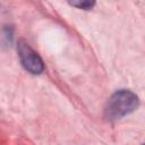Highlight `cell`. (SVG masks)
<instances>
[{
  "instance_id": "7a4b0ae2",
  "label": "cell",
  "mask_w": 145,
  "mask_h": 145,
  "mask_svg": "<svg viewBox=\"0 0 145 145\" xmlns=\"http://www.w3.org/2000/svg\"><path fill=\"white\" fill-rule=\"evenodd\" d=\"M17 53L24 69L33 75H40L44 70V65L41 57L25 41L20 40L17 43Z\"/></svg>"
},
{
  "instance_id": "6da1fadb",
  "label": "cell",
  "mask_w": 145,
  "mask_h": 145,
  "mask_svg": "<svg viewBox=\"0 0 145 145\" xmlns=\"http://www.w3.org/2000/svg\"><path fill=\"white\" fill-rule=\"evenodd\" d=\"M139 105L138 96L129 89H118L108 100L104 106V116L114 121L134 112Z\"/></svg>"
},
{
  "instance_id": "3957f363",
  "label": "cell",
  "mask_w": 145,
  "mask_h": 145,
  "mask_svg": "<svg viewBox=\"0 0 145 145\" xmlns=\"http://www.w3.org/2000/svg\"><path fill=\"white\" fill-rule=\"evenodd\" d=\"M12 40V28L10 26H3L0 29V43L10 44Z\"/></svg>"
},
{
  "instance_id": "277c9868",
  "label": "cell",
  "mask_w": 145,
  "mask_h": 145,
  "mask_svg": "<svg viewBox=\"0 0 145 145\" xmlns=\"http://www.w3.org/2000/svg\"><path fill=\"white\" fill-rule=\"evenodd\" d=\"M70 6L72 7H76L78 9H84V10H88V9H92L94 6H95V2L94 1H89V0H84V1H71L69 2Z\"/></svg>"
}]
</instances>
